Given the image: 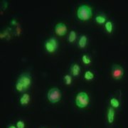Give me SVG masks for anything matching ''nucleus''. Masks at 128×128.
<instances>
[{"label":"nucleus","instance_id":"aec40b11","mask_svg":"<svg viewBox=\"0 0 128 128\" xmlns=\"http://www.w3.org/2000/svg\"><path fill=\"white\" fill-rule=\"evenodd\" d=\"M16 127L17 128H25V122L23 120H18L16 123Z\"/></svg>","mask_w":128,"mask_h":128},{"label":"nucleus","instance_id":"dca6fc26","mask_svg":"<svg viewBox=\"0 0 128 128\" xmlns=\"http://www.w3.org/2000/svg\"><path fill=\"white\" fill-rule=\"evenodd\" d=\"M76 37H77V35H76V32H75L74 30H72L70 31L68 34V40L70 43H73L74 41L76 40Z\"/></svg>","mask_w":128,"mask_h":128},{"label":"nucleus","instance_id":"f3484780","mask_svg":"<svg viewBox=\"0 0 128 128\" xmlns=\"http://www.w3.org/2000/svg\"><path fill=\"white\" fill-rule=\"evenodd\" d=\"M95 77L94 73L90 70H87L84 73V78L87 80H92Z\"/></svg>","mask_w":128,"mask_h":128},{"label":"nucleus","instance_id":"f8f14e48","mask_svg":"<svg viewBox=\"0 0 128 128\" xmlns=\"http://www.w3.org/2000/svg\"><path fill=\"white\" fill-rule=\"evenodd\" d=\"M70 71L73 76H78L80 72V67L77 64H73L71 65Z\"/></svg>","mask_w":128,"mask_h":128},{"label":"nucleus","instance_id":"4468645a","mask_svg":"<svg viewBox=\"0 0 128 128\" xmlns=\"http://www.w3.org/2000/svg\"><path fill=\"white\" fill-rule=\"evenodd\" d=\"M104 26H105L106 32H108V34H112V32H113V23L111 21L108 20L104 24Z\"/></svg>","mask_w":128,"mask_h":128},{"label":"nucleus","instance_id":"6e6552de","mask_svg":"<svg viewBox=\"0 0 128 128\" xmlns=\"http://www.w3.org/2000/svg\"><path fill=\"white\" fill-rule=\"evenodd\" d=\"M68 28L66 25L64 23H58L55 26V32L56 34L59 36H64L67 33Z\"/></svg>","mask_w":128,"mask_h":128},{"label":"nucleus","instance_id":"6ab92c4d","mask_svg":"<svg viewBox=\"0 0 128 128\" xmlns=\"http://www.w3.org/2000/svg\"><path fill=\"white\" fill-rule=\"evenodd\" d=\"M64 80H65L66 85H67V86L70 85L71 82H72V77H71V76L69 75V74L65 75L64 76Z\"/></svg>","mask_w":128,"mask_h":128},{"label":"nucleus","instance_id":"4be33fe9","mask_svg":"<svg viewBox=\"0 0 128 128\" xmlns=\"http://www.w3.org/2000/svg\"><path fill=\"white\" fill-rule=\"evenodd\" d=\"M7 128H17L16 127V125H14V124H10V125H9V126L7 127Z\"/></svg>","mask_w":128,"mask_h":128},{"label":"nucleus","instance_id":"39448f33","mask_svg":"<svg viewBox=\"0 0 128 128\" xmlns=\"http://www.w3.org/2000/svg\"><path fill=\"white\" fill-rule=\"evenodd\" d=\"M124 73V68L118 64H114L111 68V76L114 80H120L122 78Z\"/></svg>","mask_w":128,"mask_h":128},{"label":"nucleus","instance_id":"20e7f679","mask_svg":"<svg viewBox=\"0 0 128 128\" xmlns=\"http://www.w3.org/2000/svg\"><path fill=\"white\" fill-rule=\"evenodd\" d=\"M44 46L47 52L48 53H54L57 50L58 47V43L57 39L54 37H50L48 39H47L44 44Z\"/></svg>","mask_w":128,"mask_h":128},{"label":"nucleus","instance_id":"9b49d317","mask_svg":"<svg viewBox=\"0 0 128 128\" xmlns=\"http://www.w3.org/2000/svg\"><path fill=\"white\" fill-rule=\"evenodd\" d=\"M95 21L97 24H100V25H102V24H105V22L108 21L107 18H106V16L104 14H100L97 15L96 17H95Z\"/></svg>","mask_w":128,"mask_h":128},{"label":"nucleus","instance_id":"ddd939ff","mask_svg":"<svg viewBox=\"0 0 128 128\" xmlns=\"http://www.w3.org/2000/svg\"><path fill=\"white\" fill-rule=\"evenodd\" d=\"M87 42H88V38L86 35H81L79 39H78V46L81 48H85L86 45H87Z\"/></svg>","mask_w":128,"mask_h":128},{"label":"nucleus","instance_id":"f257e3e1","mask_svg":"<svg viewBox=\"0 0 128 128\" xmlns=\"http://www.w3.org/2000/svg\"><path fill=\"white\" fill-rule=\"evenodd\" d=\"M92 10L88 5H80L77 9V16L81 21H87L92 17Z\"/></svg>","mask_w":128,"mask_h":128},{"label":"nucleus","instance_id":"a211bd4d","mask_svg":"<svg viewBox=\"0 0 128 128\" xmlns=\"http://www.w3.org/2000/svg\"><path fill=\"white\" fill-rule=\"evenodd\" d=\"M82 61L84 64L89 65V64H90V63H91V59H90V58L88 56L86 55V54H84L82 56Z\"/></svg>","mask_w":128,"mask_h":128},{"label":"nucleus","instance_id":"5701e85b","mask_svg":"<svg viewBox=\"0 0 128 128\" xmlns=\"http://www.w3.org/2000/svg\"></svg>","mask_w":128,"mask_h":128},{"label":"nucleus","instance_id":"0eeeda50","mask_svg":"<svg viewBox=\"0 0 128 128\" xmlns=\"http://www.w3.org/2000/svg\"><path fill=\"white\" fill-rule=\"evenodd\" d=\"M106 119H107V122L108 124L112 125L114 122L115 120V109L109 106L108 108L107 112H106Z\"/></svg>","mask_w":128,"mask_h":128},{"label":"nucleus","instance_id":"423d86ee","mask_svg":"<svg viewBox=\"0 0 128 128\" xmlns=\"http://www.w3.org/2000/svg\"><path fill=\"white\" fill-rule=\"evenodd\" d=\"M18 80H19L23 84L26 90H27L28 88L30 87V86L32 85V76L28 73H24L21 74L18 77Z\"/></svg>","mask_w":128,"mask_h":128},{"label":"nucleus","instance_id":"2eb2a0df","mask_svg":"<svg viewBox=\"0 0 128 128\" xmlns=\"http://www.w3.org/2000/svg\"><path fill=\"white\" fill-rule=\"evenodd\" d=\"M15 88H16V90L19 92H24L26 90L24 86V85L20 82L19 80H16V82L15 84Z\"/></svg>","mask_w":128,"mask_h":128},{"label":"nucleus","instance_id":"f03ea898","mask_svg":"<svg viewBox=\"0 0 128 128\" xmlns=\"http://www.w3.org/2000/svg\"><path fill=\"white\" fill-rule=\"evenodd\" d=\"M76 105L78 108H86L90 103V98L86 92H79L76 96L75 99Z\"/></svg>","mask_w":128,"mask_h":128},{"label":"nucleus","instance_id":"412c9836","mask_svg":"<svg viewBox=\"0 0 128 128\" xmlns=\"http://www.w3.org/2000/svg\"><path fill=\"white\" fill-rule=\"evenodd\" d=\"M11 24H12V25H16V21L15 19H13V20L11 22Z\"/></svg>","mask_w":128,"mask_h":128},{"label":"nucleus","instance_id":"7ed1b4c3","mask_svg":"<svg viewBox=\"0 0 128 128\" xmlns=\"http://www.w3.org/2000/svg\"><path fill=\"white\" fill-rule=\"evenodd\" d=\"M61 92L56 87L50 88L47 93V99L51 104H55L58 102L61 99Z\"/></svg>","mask_w":128,"mask_h":128},{"label":"nucleus","instance_id":"9d476101","mask_svg":"<svg viewBox=\"0 0 128 128\" xmlns=\"http://www.w3.org/2000/svg\"><path fill=\"white\" fill-rule=\"evenodd\" d=\"M109 103H110V106L113 108L114 109H119L121 106V102L120 100L118 98L116 97H111L109 100Z\"/></svg>","mask_w":128,"mask_h":128},{"label":"nucleus","instance_id":"1a4fd4ad","mask_svg":"<svg viewBox=\"0 0 128 128\" xmlns=\"http://www.w3.org/2000/svg\"><path fill=\"white\" fill-rule=\"evenodd\" d=\"M30 101H31V96L28 93H26V92H24L19 98V103L22 106L28 105Z\"/></svg>","mask_w":128,"mask_h":128}]
</instances>
